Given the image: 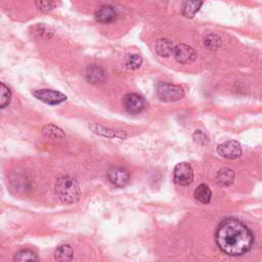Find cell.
Wrapping results in <instances>:
<instances>
[{"label": "cell", "instance_id": "cell-18", "mask_svg": "<svg viewBox=\"0 0 262 262\" xmlns=\"http://www.w3.org/2000/svg\"><path fill=\"white\" fill-rule=\"evenodd\" d=\"M38 257L37 255L31 251V250H20L18 251L14 257H13V261H17V262H21V261H37Z\"/></svg>", "mask_w": 262, "mask_h": 262}, {"label": "cell", "instance_id": "cell-7", "mask_svg": "<svg viewBox=\"0 0 262 262\" xmlns=\"http://www.w3.org/2000/svg\"><path fill=\"white\" fill-rule=\"evenodd\" d=\"M218 154L225 159H236L242 155V146L239 142L235 140H228L218 145Z\"/></svg>", "mask_w": 262, "mask_h": 262}, {"label": "cell", "instance_id": "cell-19", "mask_svg": "<svg viewBox=\"0 0 262 262\" xmlns=\"http://www.w3.org/2000/svg\"><path fill=\"white\" fill-rule=\"evenodd\" d=\"M204 45L209 50H217L221 46V39L217 35L211 34L205 38Z\"/></svg>", "mask_w": 262, "mask_h": 262}, {"label": "cell", "instance_id": "cell-14", "mask_svg": "<svg viewBox=\"0 0 262 262\" xmlns=\"http://www.w3.org/2000/svg\"><path fill=\"white\" fill-rule=\"evenodd\" d=\"M86 79L90 83H98L104 80V72L103 70L95 64H92L87 68L86 70Z\"/></svg>", "mask_w": 262, "mask_h": 262}, {"label": "cell", "instance_id": "cell-16", "mask_svg": "<svg viewBox=\"0 0 262 262\" xmlns=\"http://www.w3.org/2000/svg\"><path fill=\"white\" fill-rule=\"evenodd\" d=\"M194 198L202 204H208L212 198L211 189L207 184H200L194 190Z\"/></svg>", "mask_w": 262, "mask_h": 262}, {"label": "cell", "instance_id": "cell-9", "mask_svg": "<svg viewBox=\"0 0 262 262\" xmlns=\"http://www.w3.org/2000/svg\"><path fill=\"white\" fill-rule=\"evenodd\" d=\"M174 58L179 63H189L193 61L196 57V53L194 49L185 44H179L174 47L173 51Z\"/></svg>", "mask_w": 262, "mask_h": 262}, {"label": "cell", "instance_id": "cell-8", "mask_svg": "<svg viewBox=\"0 0 262 262\" xmlns=\"http://www.w3.org/2000/svg\"><path fill=\"white\" fill-rule=\"evenodd\" d=\"M107 179L112 184L118 187H123L129 182L130 173L125 168L113 167L107 171Z\"/></svg>", "mask_w": 262, "mask_h": 262}, {"label": "cell", "instance_id": "cell-22", "mask_svg": "<svg viewBox=\"0 0 262 262\" xmlns=\"http://www.w3.org/2000/svg\"><path fill=\"white\" fill-rule=\"evenodd\" d=\"M127 66L129 69H132V70H136L138 69L141 63H142V57L138 54H132L130 55L128 58H127V61H126Z\"/></svg>", "mask_w": 262, "mask_h": 262}, {"label": "cell", "instance_id": "cell-10", "mask_svg": "<svg viewBox=\"0 0 262 262\" xmlns=\"http://www.w3.org/2000/svg\"><path fill=\"white\" fill-rule=\"evenodd\" d=\"M117 16L116 9L111 5H102L95 12V18L98 23L108 24L115 20Z\"/></svg>", "mask_w": 262, "mask_h": 262}, {"label": "cell", "instance_id": "cell-4", "mask_svg": "<svg viewBox=\"0 0 262 262\" xmlns=\"http://www.w3.org/2000/svg\"><path fill=\"white\" fill-rule=\"evenodd\" d=\"M173 178L175 183L179 185H188L193 180V170L190 164L186 162H181L177 164L174 168Z\"/></svg>", "mask_w": 262, "mask_h": 262}, {"label": "cell", "instance_id": "cell-23", "mask_svg": "<svg viewBox=\"0 0 262 262\" xmlns=\"http://www.w3.org/2000/svg\"><path fill=\"white\" fill-rule=\"evenodd\" d=\"M193 139L195 142H199V143H202V144H205L206 141H208V138L206 137V135L201 131V130H196L193 135H192Z\"/></svg>", "mask_w": 262, "mask_h": 262}, {"label": "cell", "instance_id": "cell-13", "mask_svg": "<svg viewBox=\"0 0 262 262\" xmlns=\"http://www.w3.org/2000/svg\"><path fill=\"white\" fill-rule=\"evenodd\" d=\"M203 5V0H187L184 2L182 6V15L191 18L195 15V13L200 10Z\"/></svg>", "mask_w": 262, "mask_h": 262}, {"label": "cell", "instance_id": "cell-15", "mask_svg": "<svg viewBox=\"0 0 262 262\" xmlns=\"http://www.w3.org/2000/svg\"><path fill=\"white\" fill-rule=\"evenodd\" d=\"M73 256L74 251L69 245H61L54 251V259L57 261H71Z\"/></svg>", "mask_w": 262, "mask_h": 262}, {"label": "cell", "instance_id": "cell-21", "mask_svg": "<svg viewBox=\"0 0 262 262\" xmlns=\"http://www.w3.org/2000/svg\"><path fill=\"white\" fill-rule=\"evenodd\" d=\"M10 99H11L10 89L4 83H1V99H0L1 108L6 107L9 104Z\"/></svg>", "mask_w": 262, "mask_h": 262}, {"label": "cell", "instance_id": "cell-17", "mask_svg": "<svg viewBox=\"0 0 262 262\" xmlns=\"http://www.w3.org/2000/svg\"><path fill=\"white\" fill-rule=\"evenodd\" d=\"M42 134L46 138H50V139H59L64 137L63 131L54 125H46L42 129Z\"/></svg>", "mask_w": 262, "mask_h": 262}, {"label": "cell", "instance_id": "cell-1", "mask_svg": "<svg viewBox=\"0 0 262 262\" xmlns=\"http://www.w3.org/2000/svg\"><path fill=\"white\" fill-rule=\"evenodd\" d=\"M215 241L223 253L229 256H239L250 251L254 236L242 221L235 218H228L218 225Z\"/></svg>", "mask_w": 262, "mask_h": 262}, {"label": "cell", "instance_id": "cell-20", "mask_svg": "<svg viewBox=\"0 0 262 262\" xmlns=\"http://www.w3.org/2000/svg\"><path fill=\"white\" fill-rule=\"evenodd\" d=\"M36 7L43 13L50 12L55 6V0H35Z\"/></svg>", "mask_w": 262, "mask_h": 262}, {"label": "cell", "instance_id": "cell-3", "mask_svg": "<svg viewBox=\"0 0 262 262\" xmlns=\"http://www.w3.org/2000/svg\"><path fill=\"white\" fill-rule=\"evenodd\" d=\"M157 94L162 101L172 102L181 99L184 96V91L178 85L162 82L157 86Z\"/></svg>", "mask_w": 262, "mask_h": 262}, {"label": "cell", "instance_id": "cell-6", "mask_svg": "<svg viewBox=\"0 0 262 262\" xmlns=\"http://www.w3.org/2000/svg\"><path fill=\"white\" fill-rule=\"evenodd\" d=\"M123 105L130 114H139L145 108L146 101L137 93H128L123 97Z\"/></svg>", "mask_w": 262, "mask_h": 262}, {"label": "cell", "instance_id": "cell-2", "mask_svg": "<svg viewBox=\"0 0 262 262\" xmlns=\"http://www.w3.org/2000/svg\"><path fill=\"white\" fill-rule=\"evenodd\" d=\"M55 192L59 200L66 204H74L79 201L81 190L78 182L71 176H61L55 183Z\"/></svg>", "mask_w": 262, "mask_h": 262}, {"label": "cell", "instance_id": "cell-12", "mask_svg": "<svg viewBox=\"0 0 262 262\" xmlns=\"http://www.w3.org/2000/svg\"><path fill=\"white\" fill-rule=\"evenodd\" d=\"M155 48H156L157 53L163 57H168V56L172 55L173 51H174V46H173L172 42L166 38L159 39L156 42Z\"/></svg>", "mask_w": 262, "mask_h": 262}, {"label": "cell", "instance_id": "cell-11", "mask_svg": "<svg viewBox=\"0 0 262 262\" xmlns=\"http://www.w3.org/2000/svg\"><path fill=\"white\" fill-rule=\"evenodd\" d=\"M234 177L235 174L233 170L229 168H222L217 172L215 180L219 186H229L233 182Z\"/></svg>", "mask_w": 262, "mask_h": 262}, {"label": "cell", "instance_id": "cell-5", "mask_svg": "<svg viewBox=\"0 0 262 262\" xmlns=\"http://www.w3.org/2000/svg\"><path fill=\"white\" fill-rule=\"evenodd\" d=\"M33 95L37 99L50 105H56L67 100V96L64 94L52 89H38L33 91Z\"/></svg>", "mask_w": 262, "mask_h": 262}]
</instances>
